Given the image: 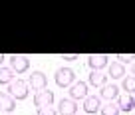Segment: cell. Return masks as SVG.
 <instances>
[{
    "label": "cell",
    "mask_w": 135,
    "mask_h": 115,
    "mask_svg": "<svg viewBox=\"0 0 135 115\" xmlns=\"http://www.w3.org/2000/svg\"><path fill=\"white\" fill-rule=\"evenodd\" d=\"M131 76L135 77V62H133V64H131Z\"/></svg>",
    "instance_id": "obj_21"
},
{
    "label": "cell",
    "mask_w": 135,
    "mask_h": 115,
    "mask_svg": "<svg viewBox=\"0 0 135 115\" xmlns=\"http://www.w3.org/2000/svg\"><path fill=\"white\" fill-rule=\"evenodd\" d=\"M28 85L36 91V93H38V91H44V89H46V85H48L46 73H44V72H32L30 77H28Z\"/></svg>",
    "instance_id": "obj_3"
},
{
    "label": "cell",
    "mask_w": 135,
    "mask_h": 115,
    "mask_svg": "<svg viewBox=\"0 0 135 115\" xmlns=\"http://www.w3.org/2000/svg\"><path fill=\"white\" fill-rule=\"evenodd\" d=\"M117 95H119V87L117 85H103L101 91H99V97L105 99V101H113Z\"/></svg>",
    "instance_id": "obj_11"
},
{
    "label": "cell",
    "mask_w": 135,
    "mask_h": 115,
    "mask_svg": "<svg viewBox=\"0 0 135 115\" xmlns=\"http://www.w3.org/2000/svg\"><path fill=\"white\" fill-rule=\"evenodd\" d=\"M58 111H60V115H76V113H78V103L74 101V99L64 97L62 101H60Z\"/></svg>",
    "instance_id": "obj_9"
},
{
    "label": "cell",
    "mask_w": 135,
    "mask_h": 115,
    "mask_svg": "<svg viewBox=\"0 0 135 115\" xmlns=\"http://www.w3.org/2000/svg\"><path fill=\"white\" fill-rule=\"evenodd\" d=\"M52 101H54V93L50 89H44V91H38V93L34 95V105L42 109V107H50Z\"/></svg>",
    "instance_id": "obj_5"
},
{
    "label": "cell",
    "mask_w": 135,
    "mask_h": 115,
    "mask_svg": "<svg viewBox=\"0 0 135 115\" xmlns=\"http://www.w3.org/2000/svg\"><path fill=\"white\" fill-rule=\"evenodd\" d=\"M101 107H99V97L97 95H88V97L84 99V111L85 113H97Z\"/></svg>",
    "instance_id": "obj_10"
},
{
    "label": "cell",
    "mask_w": 135,
    "mask_h": 115,
    "mask_svg": "<svg viewBox=\"0 0 135 115\" xmlns=\"http://www.w3.org/2000/svg\"><path fill=\"white\" fill-rule=\"evenodd\" d=\"M89 85H93V87H103L105 85V76L101 72H89Z\"/></svg>",
    "instance_id": "obj_15"
},
{
    "label": "cell",
    "mask_w": 135,
    "mask_h": 115,
    "mask_svg": "<svg viewBox=\"0 0 135 115\" xmlns=\"http://www.w3.org/2000/svg\"><path fill=\"white\" fill-rule=\"evenodd\" d=\"M117 62L119 64H133L135 54H117Z\"/></svg>",
    "instance_id": "obj_18"
},
{
    "label": "cell",
    "mask_w": 135,
    "mask_h": 115,
    "mask_svg": "<svg viewBox=\"0 0 135 115\" xmlns=\"http://www.w3.org/2000/svg\"><path fill=\"white\" fill-rule=\"evenodd\" d=\"M119 111H125V113H129V111L135 109V97L133 95H125V97L119 99Z\"/></svg>",
    "instance_id": "obj_12"
},
{
    "label": "cell",
    "mask_w": 135,
    "mask_h": 115,
    "mask_svg": "<svg viewBox=\"0 0 135 115\" xmlns=\"http://www.w3.org/2000/svg\"><path fill=\"white\" fill-rule=\"evenodd\" d=\"M62 60H66V62H74V60H78V54H64V56H62Z\"/></svg>",
    "instance_id": "obj_20"
},
{
    "label": "cell",
    "mask_w": 135,
    "mask_h": 115,
    "mask_svg": "<svg viewBox=\"0 0 135 115\" xmlns=\"http://www.w3.org/2000/svg\"><path fill=\"white\" fill-rule=\"evenodd\" d=\"M54 79H56V85H60L62 89H66L68 85L72 87L74 81H76V72H74V69H70V68H60L58 72H56Z\"/></svg>",
    "instance_id": "obj_1"
},
{
    "label": "cell",
    "mask_w": 135,
    "mask_h": 115,
    "mask_svg": "<svg viewBox=\"0 0 135 115\" xmlns=\"http://www.w3.org/2000/svg\"><path fill=\"white\" fill-rule=\"evenodd\" d=\"M123 89H125L127 91V93H135V77L133 76H125V77H123Z\"/></svg>",
    "instance_id": "obj_17"
},
{
    "label": "cell",
    "mask_w": 135,
    "mask_h": 115,
    "mask_svg": "<svg viewBox=\"0 0 135 115\" xmlns=\"http://www.w3.org/2000/svg\"><path fill=\"white\" fill-rule=\"evenodd\" d=\"M38 115H58V113H56V109H54V107H42V109H38Z\"/></svg>",
    "instance_id": "obj_19"
},
{
    "label": "cell",
    "mask_w": 135,
    "mask_h": 115,
    "mask_svg": "<svg viewBox=\"0 0 135 115\" xmlns=\"http://www.w3.org/2000/svg\"><path fill=\"white\" fill-rule=\"evenodd\" d=\"M28 89H30L28 81L18 77V79H14L12 83L8 85V95H12L14 99H26L28 97Z\"/></svg>",
    "instance_id": "obj_2"
},
{
    "label": "cell",
    "mask_w": 135,
    "mask_h": 115,
    "mask_svg": "<svg viewBox=\"0 0 135 115\" xmlns=\"http://www.w3.org/2000/svg\"><path fill=\"white\" fill-rule=\"evenodd\" d=\"M10 68L14 73H24L30 69V60L26 56H12L10 58Z\"/></svg>",
    "instance_id": "obj_4"
},
{
    "label": "cell",
    "mask_w": 135,
    "mask_h": 115,
    "mask_svg": "<svg viewBox=\"0 0 135 115\" xmlns=\"http://www.w3.org/2000/svg\"><path fill=\"white\" fill-rule=\"evenodd\" d=\"M16 109V99L12 95L4 93V91H0V111L2 113H12Z\"/></svg>",
    "instance_id": "obj_8"
},
{
    "label": "cell",
    "mask_w": 135,
    "mask_h": 115,
    "mask_svg": "<svg viewBox=\"0 0 135 115\" xmlns=\"http://www.w3.org/2000/svg\"><path fill=\"white\" fill-rule=\"evenodd\" d=\"M109 77H113V79L125 77V68H123V64H119V62H113V64L109 66Z\"/></svg>",
    "instance_id": "obj_14"
},
{
    "label": "cell",
    "mask_w": 135,
    "mask_h": 115,
    "mask_svg": "<svg viewBox=\"0 0 135 115\" xmlns=\"http://www.w3.org/2000/svg\"><path fill=\"white\" fill-rule=\"evenodd\" d=\"M107 64H109V60H107L105 54H93V56L88 58V66L91 68V72H99V69H103Z\"/></svg>",
    "instance_id": "obj_6"
},
{
    "label": "cell",
    "mask_w": 135,
    "mask_h": 115,
    "mask_svg": "<svg viewBox=\"0 0 135 115\" xmlns=\"http://www.w3.org/2000/svg\"><path fill=\"white\" fill-rule=\"evenodd\" d=\"M14 81V72L12 68H6V66H0V85H6V83H12Z\"/></svg>",
    "instance_id": "obj_13"
},
{
    "label": "cell",
    "mask_w": 135,
    "mask_h": 115,
    "mask_svg": "<svg viewBox=\"0 0 135 115\" xmlns=\"http://www.w3.org/2000/svg\"><path fill=\"white\" fill-rule=\"evenodd\" d=\"M101 115H119V105L113 101H107L105 105H101Z\"/></svg>",
    "instance_id": "obj_16"
},
{
    "label": "cell",
    "mask_w": 135,
    "mask_h": 115,
    "mask_svg": "<svg viewBox=\"0 0 135 115\" xmlns=\"http://www.w3.org/2000/svg\"><path fill=\"white\" fill-rule=\"evenodd\" d=\"M2 64H4V56L0 54V66H2Z\"/></svg>",
    "instance_id": "obj_22"
},
{
    "label": "cell",
    "mask_w": 135,
    "mask_h": 115,
    "mask_svg": "<svg viewBox=\"0 0 135 115\" xmlns=\"http://www.w3.org/2000/svg\"><path fill=\"white\" fill-rule=\"evenodd\" d=\"M88 87L89 85L85 81H76V83L70 87V99H85L88 97Z\"/></svg>",
    "instance_id": "obj_7"
}]
</instances>
